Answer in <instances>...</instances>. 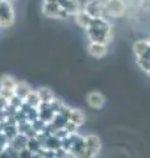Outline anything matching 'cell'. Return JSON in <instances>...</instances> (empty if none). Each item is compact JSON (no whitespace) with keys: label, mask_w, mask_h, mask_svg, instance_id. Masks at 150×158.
Returning <instances> with one entry per match:
<instances>
[{"label":"cell","mask_w":150,"mask_h":158,"mask_svg":"<svg viewBox=\"0 0 150 158\" xmlns=\"http://www.w3.org/2000/svg\"><path fill=\"white\" fill-rule=\"evenodd\" d=\"M87 36L90 38V42H98V44H107L112 40V27L109 21H107L106 17H98L92 19L90 27L86 29Z\"/></svg>","instance_id":"obj_1"},{"label":"cell","mask_w":150,"mask_h":158,"mask_svg":"<svg viewBox=\"0 0 150 158\" xmlns=\"http://www.w3.org/2000/svg\"><path fill=\"white\" fill-rule=\"evenodd\" d=\"M13 23V9L8 0H0V27L7 28Z\"/></svg>","instance_id":"obj_2"},{"label":"cell","mask_w":150,"mask_h":158,"mask_svg":"<svg viewBox=\"0 0 150 158\" xmlns=\"http://www.w3.org/2000/svg\"><path fill=\"white\" fill-rule=\"evenodd\" d=\"M104 11L111 17H121L125 13L124 0H107L104 3Z\"/></svg>","instance_id":"obj_3"},{"label":"cell","mask_w":150,"mask_h":158,"mask_svg":"<svg viewBox=\"0 0 150 158\" xmlns=\"http://www.w3.org/2000/svg\"><path fill=\"white\" fill-rule=\"evenodd\" d=\"M42 12L45 16L48 17H58V19H66L70 15L59 7V4L56 3H44V7H42Z\"/></svg>","instance_id":"obj_4"},{"label":"cell","mask_w":150,"mask_h":158,"mask_svg":"<svg viewBox=\"0 0 150 158\" xmlns=\"http://www.w3.org/2000/svg\"><path fill=\"white\" fill-rule=\"evenodd\" d=\"M83 9L86 11L92 19L104 17V4L100 0H90L83 6Z\"/></svg>","instance_id":"obj_5"},{"label":"cell","mask_w":150,"mask_h":158,"mask_svg":"<svg viewBox=\"0 0 150 158\" xmlns=\"http://www.w3.org/2000/svg\"><path fill=\"white\" fill-rule=\"evenodd\" d=\"M84 144H86L87 149L91 152L95 157L102 150V141H100L99 136H96V135H87L84 137Z\"/></svg>","instance_id":"obj_6"},{"label":"cell","mask_w":150,"mask_h":158,"mask_svg":"<svg viewBox=\"0 0 150 158\" xmlns=\"http://www.w3.org/2000/svg\"><path fill=\"white\" fill-rule=\"evenodd\" d=\"M87 104L94 108V110H100L106 104V98L103 96V94L98 91H92L87 95Z\"/></svg>","instance_id":"obj_7"},{"label":"cell","mask_w":150,"mask_h":158,"mask_svg":"<svg viewBox=\"0 0 150 158\" xmlns=\"http://www.w3.org/2000/svg\"><path fill=\"white\" fill-rule=\"evenodd\" d=\"M88 54L94 58H103L107 54V45L98 42H90L88 45Z\"/></svg>","instance_id":"obj_8"},{"label":"cell","mask_w":150,"mask_h":158,"mask_svg":"<svg viewBox=\"0 0 150 158\" xmlns=\"http://www.w3.org/2000/svg\"><path fill=\"white\" fill-rule=\"evenodd\" d=\"M150 52V45L146 40H140V41L134 42L133 45V53L136 58H142Z\"/></svg>","instance_id":"obj_9"},{"label":"cell","mask_w":150,"mask_h":158,"mask_svg":"<svg viewBox=\"0 0 150 158\" xmlns=\"http://www.w3.org/2000/svg\"><path fill=\"white\" fill-rule=\"evenodd\" d=\"M31 92H32L31 87H29L25 82H17L16 83V87H15V90H13V95L17 96L19 99H21V100L24 102Z\"/></svg>","instance_id":"obj_10"},{"label":"cell","mask_w":150,"mask_h":158,"mask_svg":"<svg viewBox=\"0 0 150 158\" xmlns=\"http://www.w3.org/2000/svg\"><path fill=\"white\" fill-rule=\"evenodd\" d=\"M91 21H92V17L90 16L83 8L75 15V23L83 29H87L90 27V24H91Z\"/></svg>","instance_id":"obj_11"},{"label":"cell","mask_w":150,"mask_h":158,"mask_svg":"<svg viewBox=\"0 0 150 158\" xmlns=\"http://www.w3.org/2000/svg\"><path fill=\"white\" fill-rule=\"evenodd\" d=\"M37 95H38L40 102H41L42 104H50V103L56 99L53 91L48 87H42V88H40V90H37Z\"/></svg>","instance_id":"obj_12"},{"label":"cell","mask_w":150,"mask_h":158,"mask_svg":"<svg viewBox=\"0 0 150 158\" xmlns=\"http://www.w3.org/2000/svg\"><path fill=\"white\" fill-rule=\"evenodd\" d=\"M16 81L9 77V75H4L0 78V91H8V92H13L15 87H16Z\"/></svg>","instance_id":"obj_13"},{"label":"cell","mask_w":150,"mask_h":158,"mask_svg":"<svg viewBox=\"0 0 150 158\" xmlns=\"http://www.w3.org/2000/svg\"><path fill=\"white\" fill-rule=\"evenodd\" d=\"M69 121L73 123L75 127H82L84 124V113L81 110H73L70 111V115H69Z\"/></svg>","instance_id":"obj_14"},{"label":"cell","mask_w":150,"mask_h":158,"mask_svg":"<svg viewBox=\"0 0 150 158\" xmlns=\"http://www.w3.org/2000/svg\"><path fill=\"white\" fill-rule=\"evenodd\" d=\"M24 103H25V104H27L28 107L37 110V108L41 106V102H40V98H38V95H37V91H32V92L27 96V99L24 100Z\"/></svg>","instance_id":"obj_15"},{"label":"cell","mask_w":150,"mask_h":158,"mask_svg":"<svg viewBox=\"0 0 150 158\" xmlns=\"http://www.w3.org/2000/svg\"><path fill=\"white\" fill-rule=\"evenodd\" d=\"M73 157H74V158H95V156L87 149L86 144H84L79 150H77L75 153H73Z\"/></svg>","instance_id":"obj_16"},{"label":"cell","mask_w":150,"mask_h":158,"mask_svg":"<svg viewBox=\"0 0 150 158\" xmlns=\"http://www.w3.org/2000/svg\"><path fill=\"white\" fill-rule=\"evenodd\" d=\"M137 59V65L140 66V69H142L145 73H150V62L146 61V59H142V58H136Z\"/></svg>","instance_id":"obj_17"},{"label":"cell","mask_w":150,"mask_h":158,"mask_svg":"<svg viewBox=\"0 0 150 158\" xmlns=\"http://www.w3.org/2000/svg\"><path fill=\"white\" fill-rule=\"evenodd\" d=\"M57 0H44V3H56Z\"/></svg>","instance_id":"obj_18"},{"label":"cell","mask_w":150,"mask_h":158,"mask_svg":"<svg viewBox=\"0 0 150 158\" xmlns=\"http://www.w3.org/2000/svg\"><path fill=\"white\" fill-rule=\"evenodd\" d=\"M148 42H149V45H150V38H149V40H148Z\"/></svg>","instance_id":"obj_19"}]
</instances>
